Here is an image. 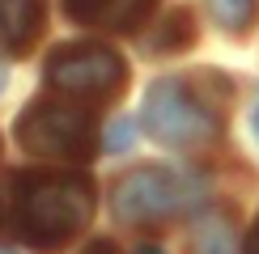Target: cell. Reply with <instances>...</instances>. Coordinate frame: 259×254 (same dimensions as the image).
I'll return each mask as SVG.
<instances>
[{
	"label": "cell",
	"mask_w": 259,
	"mask_h": 254,
	"mask_svg": "<svg viewBox=\"0 0 259 254\" xmlns=\"http://www.w3.org/2000/svg\"><path fill=\"white\" fill-rule=\"evenodd\" d=\"M9 225L38 254H60L94 216V182L85 174H17L9 182Z\"/></svg>",
	"instance_id": "6da1fadb"
},
{
	"label": "cell",
	"mask_w": 259,
	"mask_h": 254,
	"mask_svg": "<svg viewBox=\"0 0 259 254\" xmlns=\"http://www.w3.org/2000/svg\"><path fill=\"white\" fill-rule=\"evenodd\" d=\"M13 136L26 153L64 165H81L98 153V123L81 110V102H30Z\"/></svg>",
	"instance_id": "7a4b0ae2"
},
{
	"label": "cell",
	"mask_w": 259,
	"mask_h": 254,
	"mask_svg": "<svg viewBox=\"0 0 259 254\" xmlns=\"http://www.w3.org/2000/svg\"><path fill=\"white\" fill-rule=\"evenodd\" d=\"M47 85L68 102L102 106L115 102L127 85V64L102 42H64L47 55Z\"/></svg>",
	"instance_id": "3957f363"
},
{
	"label": "cell",
	"mask_w": 259,
	"mask_h": 254,
	"mask_svg": "<svg viewBox=\"0 0 259 254\" xmlns=\"http://www.w3.org/2000/svg\"><path fill=\"white\" fill-rule=\"evenodd\" d=\"M204 199V182L166 165H145L115 186L111 204L123 225H161Z\"/></svg>",
	"instance_id": "277c9868"
},
{
	"label": "cell",
	"mask_w": 259,
	"mask_h": 254,
	"mask_svg": "<svg viewBox=\"0 0 259 254\" xmlns=\"http://www.w3.org/2000/svg\"><path fill=\"white\" fill-rule=\"evenodd\" d=\"M140 119H145V127H149L153 140L170 144V148L217 140V132H221L217 110H212L204 98H196L179 77H161V81L149 85Z\"/></svg>",
	"instance_id": "5b68a950"
},
{
	"label": "cell",
	"mask_w": 259,
	"mask_h": 254,
	"mask_svg": "<svg viewBox=\"0 0 259 254\" xmlns=\"http://www.w3.org/2000/svg\"><path fill=\"white\" fill-rule=\"evenodd\" d=\"M68 17L90 30H115V34H132L145 26V17L157 9V0H64Z\"/></svg>",
	"instance_id": "8992f818"
},
{
	"label": "cell",
	"mask_w": 259,
	"mask_h": 254,
	"mask_svg": "<svg viewBox=\"0 0 259 254\" xmlns=\"http://www.w3.org/2000/svg\"><path fill=\"white\" fill-rule=\"evenodd\" d=\"M47 26V0H0V47L13 59L30 55Z\"/></svg>",
	"instance_id": "52a82bcc"
},
{
	"label": "cell",
	"mask_w": 259,
	"mask_h": 254,
	"mask_svg": "<svg viewBox=\"0 0 259 254\" xmlns=\"http://www.w3.org/2000/svg\"><path fill=\"white\" fill-rule=\"evenodd\" d=\"M191 38H196V21H191L187 9H175V13L157 26V34H153L149 47L153 51H183V47H191Z\"/></svg>",
	"instance_id": "ba28073f"
},
{
	"label": "cell",
	"mask_w": 259,
	"mask_h": 254,
	"mask_svg": "<svg viewBox=\"0 0 259 254\" xmlns=\"http://www.w3.org/2000/svg\"><path fill=\"white\" fill-rule=\"evenodd\" d=\"M212 17H217L221 30H230V34H242V30H251V21L259 13V0H208Z\"/></svg>",
	"instance_id": "9c48e42d"
},
{
	"label": "cell",
	"mask_w": 259,
	"mask_h": 254,
	"mask_svg": "<svg viewBox=\"0 0 259 254\" xmlns=\"http://www.w3.org/2000/svg\"><path fill=\"white\" fill-rule=\"evenodd\" d=\"M196 254H234L230 246V229L221 220H208L200 233H196Z\"/></svg>",
	"instance_id": "30bf717a"
},
{
	"label": "cell",
	"mask_w": 259,
	"mask_h": 254,
	"mask_svg": "<svg viewBox=\"0 0 259 254\" xmlns=\"http://www.w3.org/2000/svg\"><path fill=\"white\" fill-rule=\"evenodd\" d=\"M106 136H111V140H106V148H115V153H123V148L132 144V140H127V136H132V127H127V123H115Z\"/></svg>",
	"instance_id": "8fae6325"
},
{
	"label": "cell",
	"mask_w": 259,
	"mask_h": 254,
	"mask_svg": "<svg viewBox=\"0 0 259 254\" xmlns=\"http://www.w3.org/2000/svg\"><path fill=\"white\" fill-rule=\"evenodd\" d=\"M81 254H119V246H115V241H106V237H98V241H90Z\"/></svg>",
	"instance_id": "7c38bea8"
},
{
	"label": "cell",
	"mask_w": 259,
	"mask_h": 254,
	"mask_svg": "<svg viewBox=\"0 0 259 254\" xmlns=\"http://www.w3.org/2000/svg\"><path fill=\"white\" fill-rule=\"evenodd\" d=\"M246 254H259V220L251 225V237H246Z\"/></svg>",
	"instance_id": "4fadbf2b"
},
{
	"label": "cell",
	"mask_w": 259,
	"mask_h": 254,
	"mask_svg": "<svg viewBox=\"0 0 259 254\" xmlns=\"http://www.w3.org/2000/svg\"><path fill=\"white\" fill-rule=\"evenodd\" d=\"M136 254H166V250H161V246H140Z\"/></svg>",
	"instance_id": "5bb4252c"
},
{
	"label": "cell",
	"mask_w": 259,
	"mask_h": 254,
	"mask_svg": "<svg viewBox=\"0 0 259 254\" xmlns=\"http://www.w3.org/2000/svg\"><path fill=\"white\" fill-rule=\"evenodd\" d=\"M5 81H9V77H5V68H0V93H5Z\"/></svg>",
	"instance_id": "9a60e30c"
},
{
	"label": "cell",
	"mask_w": 259,
	"mask_h": 254,
	"mask_svg": "<svg viewBox=\"0 0 259 254\" xmlns=\"http://www.w3.org/2000/svg\"><path fill=\"white\" fill-rule=\"evenodd\" d=\"M255 132H259V106H255Z\"/></svg>",
	"instance_id": "2e32d148"
}]
</instances>
